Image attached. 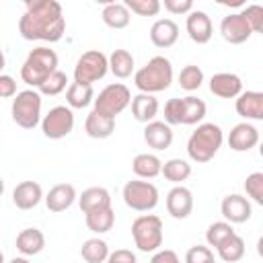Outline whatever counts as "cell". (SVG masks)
<instances>
[{
  "label": "cell",
  "mask_w": 263,
  "mask_h": 263,
  "mask_svg": "<svg viewBox=\"0 0 263 263\" xmlns=\"http://www.w3.org/2000/svg\"><path fill=\"white\" fill-rule=\"evenodd\" d=\"M18 33L27 41L55 43L66 33V16L55 0H27L18 18Z\"/></svg>",
  "instance_id": "6da1fadb"
},
{
  "label": "cell",
  "mask_w": 263,
  "mask_h": 263,
  "mask_svg": "<svg viewBox=\"0 0 263 263\" xmlns=\"http://www.w3.org/2000/svg\"><path fill=\"white\" fill-rule=\"evenodd\" d=\"M222 144H224V132L218 123L212 121L199 123L187 140V156L197 164L210 162L218 154Z\"/></svg>",
  "instance_id": "7a4b0ae2"
},
{
  "label": "cell",
  "mask_w": 263,
  "mask_h": 263,
  "mask_svg": "<svg viewBox=\"0 0 263 263\" xmlns=\"http://www.w3.org/2000/svg\"><path fill=\"white\" fill-rule=\"evenodd\" d=\"M173 82V64L164 55L150 58L140 70L134 72V84L140 92L156 95L171 86Z\"/></svg>",
  "instance_id": "3957f363"
},
{
  "label": "cell",
  "mask_w": 263,
  "mask_h": 263,
  "mask_svg": "<svg viewBox=\"0 0 263 263\" xmlns=\"http://www.w3.org/2000/svg\"><path fill=\"white\" fill-rule=\"evenodd\" d=\"M55 70H58V53L45 45H39L31 49L29 55L25 58L21 66V80L37 90L45 82V78H49Z\"/></svg>",
  "instance_id": "277c9868"
},
{
  "label": "cell",
  "mask_w": 263,
  "mask_h": 263,
  "mask_svg": "<svg viewBox=\"0 0 263 263\" xmlns=\"http://www.w3.org/2000/svg\"><path fill=\"white\" fill-rule=\"evenodd\" d=\"M41 105H43V99H41L39 90H35V88L18 90L12 99V105H10L12 121L23 129H35L43 117Z\"/></svg>",
  "instance_id": "5b68a950"
},
{
  "label": "cell",
  "mask_w": 263,
  "mask_h": 263,
  "mask_svg": "<svg viewBox=\"0 0 263 263\" xmlns=\"http://www.w3.org/2000/svg\"><path fill=\"white\" fill-rule=\"evenodd\" d=\"M132 238L138 251L156 253L162 247V220L156 214H142L132 222Z\"/></svg>",
  "instance_id": "8992f818"
},
{
  "label": "cell",
  "mask_w": 263,
  "mask_h": 263,
  "mask_svg": "<svg viewBox=\"0 0 263 263\" xmlns=\"http://www.w3.org/2000/svg\"><path fill=\"white\" fill-rule=\"evenodd\" d=\"M123 203L134 212H152L158 205V187L144 179L127 181L121 189Z\"/></svg>",
  "instance_id": "52a82bcc"
},
{
  "label": "cell",
  "mask_w": 263,
  "mask_h": 263,
  "mask_svg": "<svg viewBox=\"0 0 263 263\" xmlns=\"http://www.w3.org/2000/svg\"><path fill=\"white\" fill-rule=\"evenodd\" d=\"M129 103H132L129 88L125 84H121V82H113V84H107L99 95H95L92 111L115 119L119 113H123L129 107Z\"/></svg>",
  "instance_id": "ba28073f"
},
{
  "label": "cell",
  "mask_w": 263,
  "mask_h": 263,
  "mask_svg": "<svg viewBox=\"0 0 263 263\" xmlns=\"http://www.w3.org/2000/svg\"><path fill=\"white\" fill-rule=\"evenodd\" d=\"M107 72H109L107 55L103 51H99V49H88V51H84L76 60V66H74V82L92 86L95 82L103 80Z\"/></svg>",
  "instance_id": "9c48e42d"
},
{
  "label": "cell",
  "mask_w": 263,
  "mask_h": 263,
  "mask_svg": "<svg viewBox=\"0 0 263 263\" xmlns=\"http://www.w3.org/2000/svg\"><path fill=\"white\" fill-rule=\"evenodd\" d=\"M74 129V113L68 105H55L41 117V132L49 140H62Z\"/></svg>",
  "instance_id": "30bf717a"
},
{
  "label": "cell",
  "mask_w": 263,
  "mask_h": 263,
  "mask_svg": "<svg viewBox=\"0 0 263 263\" xmlns=\"http://www.w3.org/2000/svg\"><path fill=\"white\" fill-rule=\"evenodd\" d=\"M220 35L230 45H240L251 39L253 31L240 12H230L220 21Z\"/></svg>",
  "instance_id": "8fae6325"
},
{
  "label": "cell",
  "mask_w": 263,
  "mask_h": 263,
  "mask_svg": "<svg viewBox=\"0 0 263 263\" xmlns=\"http://www.w3.org/2000/svg\"><path fill=\"white\" fill-rule=\"evenodd\" d=\"M220 212L228 224H245L253 216V205H251L249 197H245L240 193H230L222 199Z\"/></svg>",
  "instance_id": "7c38bea8"
},
{
  "label": "cell",
  "mask_w": 263,
  "mask_h": 263,
  "mask_svg": "<svg viewBox=\"0 0 263 263\" xmlns=\"http://www.w3.org/2000/svg\"><path fill=\"white\" fill-rule=\"evenodd\" d=\"M185 29H187V35L193 43L197 45H205L212 35H214V25H212V18L208 16L205 10H197L193 8L187 18H185Z\"/></svg>",
  "instance_id": "4fadbf2b"
},
{
  "label": "cell",
  "mask_w": 263,
  "mask_h": 263,
  "mask_svg": "<svg viewBox=\"0 0 263 263\" xmlns=\"http://www.w3.org/2000/svg\"><path fill=\"white\" fill-rule=\"evenodd\" d=\"M166 212L175 220H185L193 212V193L185 185H175L166 193Z\"/></svg>",
  "instance_id": "5bb4252c"
},
{
  "label": "cell",
  "mask_w": 263,
  "mask_h": 263,
  "mask_svg": "<svg viewBox=\"0 0 263 263\" xmlns=\"http://www.w3.org/2000/svg\"><path fill=\"white\" fill-rule=\"evenodd\" d=\"M226 142L234 152H249L259 144V129L249 121H240L230 129Z\"/></svg>",
  "instance_id": "9a60e30c"
},
{
  "label": "cell",
  "mask_w": 263,
  "mask_h": 263,
  "mask_svg": "<svg viewBox=\"0 0 263 263\" xmlns=\"http://www.w3.org/2000/svg\"><path fill=\"white\" fill-rule=\"evenodd\" d=\"M236 113L245 121H261L263 119V92L261 90H242L234 101Z\"/></svg>",
  "instance_id": "2e32d148"
},
{
  "label": "cell",
  "mask_w": 263,
  "mask_h": 263,
  "mask_svg": "<svg viewBox=\"0 0 263 263\" xmlns=\"http://www.w3.org/2000/svg\"><path fill=\"white\" fill-rule=\"evenodd\" d=\"M210 92L220 99H236L242 92V80L234 72H216L210 78Z\"/></svg>",
  "instance_id": "e0dca14e"
},
{
  "label": "cell",
  "mask_w": 263,
  "mask_h": 263,
  "mask_svg": "<svg viewBox=\"0 0 263 263\" xmlns=\"http://www.w3.org/2000/svg\"><path fill=\"white\" fill-rule=\"evenodd\" d=\"M76 197H78V193H76V187L72 183H58V185H53L43 195L47 210L49 212H55V214L66 212L68 208H72V203L76 201Z\"/></svg>",
  "instance_id": "ac0fdd59"
},
{
  "label": "cell",
  "mask_w": 263,
  "mask_h": 263,
  "mask_svg": "<svg viewBox=\"0 0 263 263\" xmlns=\"http://www.w3.org/2000/svg\"><path fill=\"white\" fill-rule=\"evenodd\" d=\"M43 199V189L37 181H21L12 189V203L18 210H33Z\"/></svg>",
  "instance_id": "d6986e66"
},
{
  "label": "cell",
  "mask_w": 263,
  "mask_h": 263,
  "mask_svg": "<svg viewBox=\"0 0 263 263\" xmlns=\"http://www.w3.org/2000/svg\"><path fill=\"white\" fill-rule=\"evenodd\" d=\"M177 39H179V25L173 18H158L152 23V27H150L152 45L166 49V47H173L177 43Z\"/></svg>",
  "instance_id": "ffe728a7"
},
{
  "label": "cell",
  "mask_w": 263,
  "mask_h": 263,
  "mask_svg": "<svg viewBox=\"0 0 263 263\" xmlns=\"http://www.w3.org/2000/svg\"><path fill=\"white\" fill-rule=\"evenodd\" d=\"M173 127L166 125L164 121H150L144 125V142L152 148V150H166L171 144H173Z\"/></svg>",
  "instance_id": "44dd1931"
},
{
  "label": "cell",
  "mask_w": 263,
  "mask_h": 263,
  "mask_svg": "<svg viewBox=\"0 0 263 263\" xmlns=\"http://www.w3.org/2000/svg\"><path fill=\"white\" fill-rule=\"evenodd\" d=\"M129 107H132L134 119L140 121V123H144V125L150 123V121H154V117L158 115V109H160L158 99L154 95H146V92H138L136 97H132Z\"/></svg>",
  "instance_id": "7402d4cb"
},
{
  "label": "cell",
  "mask_w": 263,
  "mask_h": 263,
  "mask_svg": "<svg viewBox=\"0 0 263 263\" xmlns=\"http://www.w3.org/2000/svg\"><path fill=\"white\" fill-rule=\"evenodd\" d=\"M16 251L23 257H33L39 255L45 249V234L39 228H23L16 234Z\"/></svg>",
  "instance_id": "603a6c76"
},
{
  "label": "cell",
  "mask_w": 263,
  "mask_h": 263,
  "mask_svg": "<svg viewBox=\"0 0 263 263\" xmlns=\"http://www.w3.org/2000/svg\"><path fill=\"white\" fill-rule=\"evenodd\" d=\"M76 199H78V205H80L82 214L111 208V193L105 187H88Z\"/></svg>",
  "instance_id": "cb8c5ba5"
},
{
  "label": "cell",
  "mask_w": 263,
  "mask_h": 263,
  "mask_svg": "<svg viewBox=\"0 0 263 263\" xmlns=\"http://www.w3.org/2000/svg\"><path fill=\"white\" fill-rule=\"evenodd\" d=\"M84 132L92 140H107L115 132V119L101 115L97 111H90L84 119Z\"/></svg>",
  "instance_id": "d4e9b609"
},
{
  "label": "cell",
  "mask_w": 263,
  "mask_h": 263,
  "mask_svg": "<svg viewBox=\"0 0 263 263\" xmlns=\"http://www.w3.org/2000/svg\"><path fill=\"white\" fill-rule=\"evenodd\" d=\"M107 64H109V72L121 80L129 78L136 70V60L127 49H113L111 55H107Z\"/></svg>",
  "instance_id": "484cf974"
},
{
  "label": "cell",
  "mask_w": 263,
  "mask_h": 263,
  "mask_svg": "<svg viewBox=\"0 0 263 263\" xmlns=\"http://www.w3.org/2000/svg\"><path fill=\"white\" fill-rule=\"evenodd\" d=\"M160 168H162V160L152 154V152H142V154H136L134 160H132V171L138 179H154L160 175Z\"/></svg>",
  "instance_id": "4316f807"
},
{
  "label": "cell",
  "mask_w": 263,
  "mask_h": 263,
  "mask_svg": "<svg viewBox=\"0 0 263 263\" xmlns=\"http://www.w3.org/2000/svg\"><path fill=\"white\" fill-rule=\"evenodd\" d=\"M205 103L199 97L187 95L181 99V125H199L205 117Z\"/></svg>",
  "instance_id": "83f0119b"
},
{
  "label": "cell",
  "mask_w": 263,
  "mask_h": 263,
  "mask_svg": "<svg viewBox=\"0 0 263 263\" xmlns=\"http://www.w3.org/2000/svg\"><path fill=\"white\" fill-rule=\"evenodd\" d=\"M101 18L109 29H125L132 21V12L125 8L123 2H107L103 6Z\"/></svg>",
  "instance_id": "f1b7e54d"
},
{
  "label": "cell",
  "mask_w": 263,
  "mask_h": 263,
  "mask_svg": "<svg viewBox=\"0 0 263 263\" xmlns=\"http://www.w3.org/2000/svg\"><path fill=\"white\" fill-rule=\"evenodd\" d=\"M92 101H95V88L88 84L70 82V86L66 88V105L70 109H84Z\"/></svg>",
  "instance_id": "f546056e"
},
{
  "label": "cell",
  "mask_w": 263,
  "mask_h": 263,
  "mask_svg": "<svg viewBox=\"0 0 263 263\" xmlns=\"http://www.w3.org/2000/svg\"><path fill=\"white\" fill-rule=\"evenodd\" d=\"M245 251H247L245 240H242V236H238L236 232H234L232 236H228L226 240H222V242L216 247V253H218V257H220L224 263H236V261H240V259L245 257Z\"/></svg>",
  "instance_id": "4dcf8cb0"
},
{
  "label": "cell",
  "mask_w": 263,
  "mask_h": 263,
  "mask_svg": "<svg viewBox=\"0 0 263 263\" xmlns=\"http://www.w3.org/2000/svg\"><path fill=\"white\" fill-rule=\"evenodd\" d=\"M160 175L175 185H183V181L191 177V164L185 158H168L166 162H162Z\"/></svg>",
  "instance_id": "1f68e13d"
},
{
  "label": "cell",
  "mask_w": 263,
  "mask_h": 263,
  "mask_svg": "<svg viewBox=\"0 0 263 263\" xmlns=\"http://www.w3.org/2000/svg\"><path fill=\"white\" fill-rule=\"evenodd\" d=\"M84 222L88 226L90 232L95 234H105L113 228L115 224V212L113 208H105V210H97V212H88L84 214Z\"/></svg>",
  "instance_id": "d6a6232c"
},
{
  "label": "cell",
  "mask_w": 263,
  "mask_h": 263,
  "mask_svg": "<svg viewBox=\"0 0 263 263\" xmlns=\"http://www.w3.org/2000/svg\"><path fill=\"white\" fill-rule=\"evenodd\" d=\"M109 253H111L109 245L103 238H99V236H92V238L84 240L82 247H80V257L86 263H105Z\"/></svg>",
  "instance_id": "836d02e7"
},
{
  "label": "cell",
  "mask_w": 263,
  "mask_h": 263,
  "mask_svg": "<svg viewBox=\"0 0 263 263\" xmlns=\"http://www.w3.org/2000/svg\"><path fill=\"white\" fill-rule=\"evenodd\" d=\"M177 80H179V86L183 90L193 92V90H197L203 84V70L199 66H195V64H187V66L181 68Z\"/></svg>",
  "instance_id": "e575fe53"
},
{
  "label": "cell",
  "mask_w": 263,
  "mask_h": 263,
  "mask_svg": "<svg viewBox=\"0 0 263 263\" xmlns=\"http://www.w3.org/2000/svg\"><path fill=\"white\" fill-rule=\"evenodd\" d=\"M70 86V80H68V74L62 72V70H55L49 78H45V82L37 88L39 95H45V97H55L60 92H64L66 88Z\"/></svg>",
  "instance_id": "d590c367"
},
{
  "label": "cell",
  "mask_w": 263,
  "mask_h": 263,
  "mask_svg": "<svg viewBox=\"0 0 263 263\" xmlns=\"http://www.w3.org/2000/svg\"><path fill=\"white\" fill-rule=\"evenodd\" d=\"M232 234H234L232 224H228L226 220H218V222H212L208 226V230H205V242H208V247H214L216 249L222 240H226Z\"/></svg>",
  "instance_id": "8d00e7d4"
},
{
  "label": "cell",
  "mask_w": 263,
  "mask_h": 263,
  "mask_svg": "<svg viewBox=\"0 0 263 263\" xmlns=\"http://www.w3.org/2000/svg\"><path fill=\"white\" fill-rule=\"evenodd\" d=\"M123 4L132 14L138 16H156L162 8L158 0H125Z\"/></svg>",
  "instance_id": "74e56055"
},
{
  "label": "cell",
  "mask_w": 263,
  "mask_h": 263,
  "mask_svg": "<svg viewBox=\"0 0 263 263\" xmlns=\"http://www.w3.org/2000/svg\"><path fill=\"white\" fill-rule=\"evenodd\" d=\"M245 191L257 205H263V173L261 171H255L245 179Z\"/></svg>",
  "instance_id": "f35d334b"
},
{
  "label": "cell",
  "mask_w": 263,
  "mask_h": 263,
  "mask_svg": "<svg viewBox=\"0 0 263 263\" xmlns=\"http://www.w3.org/2000/svg\"><path fill=\"white\" fill-rule=\"evenodd\" d=\"M240 14L245 16V21L249 23L253 33H261L263 31V6L259 4H249L240 10Z\"/></svg>",
  "instance_id": "ab89813d"
},
{
  "label": "cell",
  "mask_w": 263,
  "mask_h": 263,
  "mask_svg": "<svg viewBox=\"0 0 263 263\" xmlns=\"http://www.w3.org/2000/svg\"><path fill=\"white\" fill-rule=\"evenodd\" d=\"M214 259V251L205 245H195L185 253V263H212Z\"/></svg>",
  "instance_id": "60d3db41"
},
{
  "label": "cell",
  "mask_w": 263,
  "mask_h": 263,
  "mask_svg": "<svg viewBox=\"0 0 263 263\" xmlns=\"http://www.w3.org/2000/svg\"><path fill=\"white\" fill-rule=\"evenodd\" d=\"M164 123L181 125V99L179 97H173L164 103Z\"/></svg>",
  "instance_id": "b9f144b4"
},
{
  "label": "cell",
  "mask_w": 263,
  "mask_h": 263,
  "mask_svg": "<svg viewBox=\"0 0 263 263\" xmlns=\"http://www.w3.org/2000/svg\"><path fill=\"white\" fill-rule=\"evenodd\" d=\"M160 6H164V10L171 14H189L193 10L191 0H164L160 2Z\"/></svg>",
  "instance_id": "7bdbcfd3"
},
{
  "label": "cell",
  "mask_w": 263,
  "mask_h": 263,
  "mask_svg": "<svg viewBox=\"0 0 263 263\" xmlns=\"http://www.w3.org/2000/svg\"><path fill=\"white\" fill-rule=\"evenodd\" d=\"M16 92V80L10 74H0V99H14Z\"/></svg>",
  "instance_id": "ee69618b"
},
{
  "label": "cell",
  "mask_w": 263,
  "mask_h": 263,
  "mask_svg": "<svg viewBox=\"0 0 263 263\" xmlns=\"http://www.w3.org/2000/svg\"><path fill=\"white\" fill-rule=\"evenodd\" d=\"M107 263H138V259H136V253L134 251H129V249H117V251L109 253Z\"/></svg>",
  "instance_id": "f6af8a7d"
},
{
  "label": "cell",
  "mask_w": 263,
  "mask_h": 263,
  "mask_svg": "<svg viewBox=\"0 0 263 263\" xmlns=\"http://www.w3.org/2000/svg\"><path fill=\"white\" fill-rule=\"evenodd\" d=\"M150 263H181L179 255L171 249H158L156 253H152Z\"/></svg>",
  "instance_id": "bcb514c9"
},
{
  "label": "cell",
  "mask_w": 263,
  "mask_h": 263,
  "mask_svg": "<svg viewBox=\"0 0 263 263\" xmlns=\"http://www.w3.org/2000/svg\"><path fill=\"white\" fill-rule=\"evenodd\" d=\"M8 263H31L27 257H14V259H10Z\"/></svg>",
  "instance_id": "7dc6e473"
},
{
  "label": "cell",
  "mask_w": 263,
  "mask_h": 263,
  "mask_svg": "<svg viewBox=\"0 0 263 263\" xmlns=\"http://www.w3.org/2000/svg\"><path fill=\"white\" fill-rule=\"evenodd\" d=\"M4 66H6V55H4V51L0 49V74H2V70H4Z\"/></svg>",
  "instance_id": "c3c4849f"
},
{
  "label": "cell",
  "mask_w": 263,
  "mask_h": 263,
  "mask_svg": "<svg viewBox=\"0 0 263 263\" xmlns=\"http://www.w3.org/2000/svg\"><path fill=\"white\" fill-rule=\"evenodd\" d=\"M2 193H4V179L0 177V197H2Z\"/></svg>",
  "instance_id": "681fc988"
},
{
  "label": "cell",
  "mask_w": 263,
  "mask_h": 263,
  "mask_svg": "<svg viewBox=\"0 0 263 263\" xmlns=\"http://www.w3.org/2000/svg\"><path fill=\"white\" fill-rule=\"evenodd\" d=\"M0 263H4V253L0 251Z\"/></svg>",
  "instance_id": "f907efd6"
},
{
  "label": "cell",
  "mask_w": 263,
  "mask_h": 263,
  "mask_svg": "<svg viewBox=\"0 0 263 263\" xmlns=\"http://www.w3.org/2000/svg\"><path fill=\"white\" fill-rule=\"evenodd\" d=\"M212 263H216V261H212Z\"/></svg>",
  "instance_id": "816d5d0a"
}]
</instances>
